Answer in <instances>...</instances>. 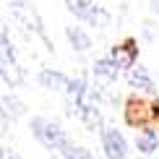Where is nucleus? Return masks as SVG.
<instances>
[{
  "instance_id": "nucleus-1",
  "label": "nucleus",
  "mask_w": 159,
  "mask_h": 159,
  "mask_svg": "<svg viewBox=\"0 0 159 159\" xmlns=\"http://www.w3.org/2000/svg\"><path fill=\"white\" fill-rule=\"evenodd\" d=\"M31 133H34V138L39 143H42L44 149H63L65 143H70V138H68V133L60 128L57 123H52V120H47V117H31Z\"/></svg>"
},
{
  "instance_id": "nucleus-2",
  "label": "nucleus",
  "mask_w": 159,
  "mask_h": 159,
  "mask_svg": "<svg viewBox=\"0 0 159 159\" xmlns=\"http://www.w3.org/2000/svg\"><path fill=\"white\" fill-rule=\"evenodd\" d=\"M125 123L130 125V128H149L151 123L157 120V107L154 102H149V99H141V97H130L125 99Z\"/></svg>"
},
{
  "instance_id": "nucleus-3",
  "label": "nucleus",
  "mask_w": 159,
  "mask_h": 159,
  "mask_svg": "<svg viewBox=\"0 0 159 159\" xmlns=\"http://www.w3.org/2000/svg\"><path fill=\"white\" fill-rule=\"evenodd\" d=\"M99 133H102V149H104L107 159H125L128 157V141H125V136L117 128H107L104 125Z\"/></svg>"
},
{
  "instance_id": "nucleus-4",
  "label": "nucleus",
  "mask_w": 159,
  "mask_h": 159,
  "mask_svg": "<svg viewBox=\"0 0 159 159\" xmlns=\"http://www.w3.org/2000/svg\"><path fill=\"white\" fill-rule=\"evenodd\" d=\"M110 57H112V63H115L120 70H130L136 65V60H138V44H136V39H125V42L115 44V47L110 50Z\"/></svg>"
},
{
  "instance_id": "nucleus-5",
  "label": "nucleus",
  "mask_w": 159,
  "mask_h": 159,
  "mask_svg": "<svg viewBox=\"0 0 159 159\" xmlns=\"http://www.w3.org/2000/svg\"><path fill=\"white\" fill-rule=\"evenodd\" d=\"M39 86H44V89H52V91H65V86H68V76L60 73V70H52V68H42L37 76Z\"/></svg>"
},
{
  "instance_id": "nucleus-6",
  "label": "nucleus",
  "mask_w": 159,
  "mask_h": 159,
  "mask_svg": "<svg viewBox=\"0 0 159 159\" xmlns=\"http://www.w3.org/2000/svg\"><path fill=\"white\" fill-rule=\"evenodd\" d=\"M136 149L141 151L143 157H151L159 151V133L154 128H143L141 133L136 136Z\"/></svg>"
},
{
  "instance_id": "nucleus-7",
  "label": "nucleus",
  "mask_w": 159,
  "mask_h": 159,
  "mask_svg": "<svg viewBox=\"0 0 159 159\" xmlns=\"http://www.w3.org/2000/svg\"><path fill=\"white\" fill-rule=\"evenodd\" d=\"M65 37H68L70 47H73L76 52H86V50H91V37L86 34V31H84L78 24H68V26H65Z\"/></svg>"
},
{
  "instance_id": "nucleus-8",
  "label": "nucleus",
  "mask_w": 159,
  "mask_h": 159,
  "mask_svg": "<svg viewBox=\"0 0 159 159\" xmlns=\"http://www.w3.org/2000/svg\"><path fill=\"white\" fill-rule=\"evenodd\" d=\"M128 84L133 89H141V91H154V78H151V73L143 65H133L128 70Z\"/></svg>"
},
{
  "instance_id": "nucleus-9",
  "label": "nucleus",
  "mask_w": 159,
  "mask_h": 159,
  "mask_svg": "<svg viewBox=\"0 0 159 159\" xmlns=\"http://www.w3.org/2000/svg\"><path fill=\"white\" fill-rule=\"evenodd\" d=\"M0 78L8 86H21L24 84V68L18 60H0Z\"/></svg>"
},
{
  "instance_id": "nucleus-10",
  "label": "nucleus",
  "mask_w": 159,
  "mask_h": 159,
  "mask_svg": "<svg viewBox=\"0 0 159 159\" xmlns=\"http://www.w3.org/2000/svg\"><path fill=\"white\" fill-rule=\"evenodd\" d=\"M91 70H94V76L102 78L104 84H115L117 76H120V68L112 63V57H102V60H97L94 65H91Z\"/></svg>"
},
{
  "instance_id": "nucleus-11",
  "label": "nucleus",
  "mask_w": 159,
  "mask_h": 159,
  "mask_svg": "<svg viewBox=\"0 0 159 159\" xmlns=\"http://www.w3.org/2000/svg\"><path fill=\"white\" fill-rule=\"evenodd\" d=\"M78 117H81V123H84L89 130H102V128H104V117H102V110H99V104L84 107L81 112H78Z\"/></svg>"
},
{
  "instance_id": "nucleus-12",
  "label": "nucleus",
  "mask_w": 159,
  "mask_h": 159,
  "mask_svg": "<svg viewBox=\"0 0 159 159\" xmlns=\"http://www.w3.org/2000/svg\"><path fill=\"white\" fill-rule=\"evenodd\" d=\"M0 110L8 115V120H18V117L26 112V104L21 102V99H16V97H11V94H5V97H0Z\"/></svg>"
},
{
  "instance_id": "nucleus-13",
  "label": "nucleus",
  "mask_w": 159,
  "mask_h": 159,
  "mask_svg": "<svg viewBox=\"0 0 159 159\" xmlns=\"http://www.w3.org/2000/svg\"><path fill=\"white\" fill-rule=\"evenodd\" d=\"M65 8L73 13L76 18H81V21H89V16L94 13L97 3H91V0H65Z\"/></svg>"
},
{
  "instance_id": "nucleus-14",
  "label": "nucleus",
  "mask_w": 159,
  "mask_h": 159,
  "mask_svg": "<svg viewBox=\"0 0 159 159\" xmlns=\"http://www.w3.org/2000/svg\"><path fill=\"white\" fill-rule=\"evenodd\" d=\"M60 154H63V159H94V157H91V151L86 149V146H76L73 141L65 143V146L60 149Z\"/></svg>"
},
{
  "instance_id": "nucleus-15",
  "label": "nucleus",
  "mask_w": 159,
  "mask_h": 159,
  "mask_svg": "<svg viewBox=\"0 0 159 159\" xmlns=\"http://www.w3.org/2000/svg\"><path fill=\"white\" fill-rule=\"evenodd\" d=\"M0 60H16V47H13L8 31L0 29Z\"/></svg>"
},
{
  "instance_id": "nucleus-16",
  "label": "nucleus",
  "mask_w": 159,
  "mask_h": 159,
  "mask_svg": "<svg viewBox=\"0 0 159 159\" xmlns=\"http://www.w3.org/2000/svg\"><path fill=\"white\" fill-rule=\"evenodd\" d=\"M86 24L97 26V29H107V26H110V13L104 11L102 5H97V8H94V13L89 16V21H86Z\"/></svg>"
},
{
  "instance_id": "nucleus-17",
  "label": "nucleus",
  "mask_w": 159,
  "mask_h": 159,
  "mask_svg": "<svg viewBox=\"0 0 159 159\" xmlns=\"http://www.w3.org/2000/svg\"><path fill=\"white\" fill-rule=\"evenodd\" d=\"M0 159H21V154L11 146H0Z\"/></svg>"
},
{
  "instance_id": "nucleus-18",
  "label": "nucleus",
  "mask_w": 159,
  "mask_h": 159,
  "mask_svg": "<svg viewBox=\"0 0 159 159\" xmlns=\"http://www.w3.org/2000/svg\"><path fill=\"white\" fill-rule=\"evenodd\" d=\"M8 125H11V120H8V115H5V112L0 110V138H3L5 133H8Z\"/></svg>"
}]
</instances>
